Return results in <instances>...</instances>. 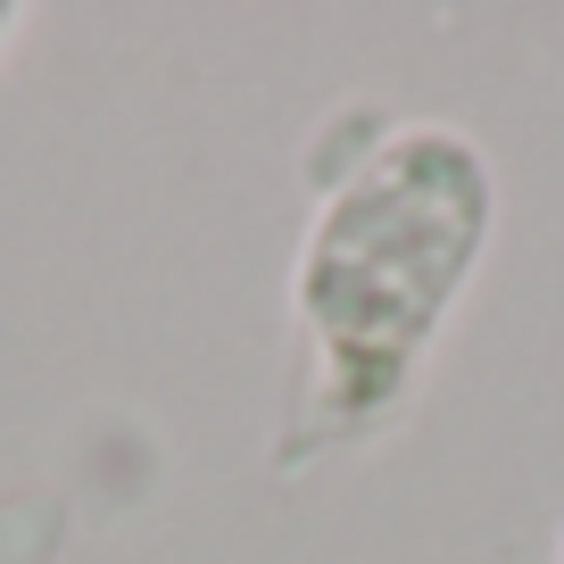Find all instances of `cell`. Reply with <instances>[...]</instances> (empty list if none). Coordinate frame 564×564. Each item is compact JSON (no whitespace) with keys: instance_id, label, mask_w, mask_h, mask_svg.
<instances>
[{"instance_id":"cell-1","label":"cell","mask_w":564,"mask_h":564,"mask_svg":"<svg viewBox=\"0 0 564 564\" xmlns=\"http://www.w3.org/2000/svg\"><path fill=\"white\" fill-rule=\"evenodd\" d=\"M490 150L465 124L382 117L366 100L349 159L316 166V216L291 258V390L274 474H316L399 432L490 265Z\"/></svg>"},{"instance_id":"cell-2","label":"cell","mask_w":564,"mask_h":564,"mask_svg":"<svg viewBox=\"0 0 564 564\" xmlns=\"http://www.w3.org/2000/svg\"><path fill=\"white\" fill-rule=\"evenodd\" d=\"M18 34H25V9H18V0H0V58L18 51Z\"/></svg>"},{"instance_id":"cell-3","label":"cell","mask_w":564,"mask_h":564,"mask_svg":"<svg viewBox=\"0 0 564 564\" xmlns=\"http://www.w3.org/2000/svg\"><path fill=\"white\" fill-rule=\"evenodd\" d=\"M556 564H564V531H556Z\"/></svg>"}]
</instances>
